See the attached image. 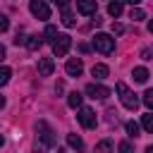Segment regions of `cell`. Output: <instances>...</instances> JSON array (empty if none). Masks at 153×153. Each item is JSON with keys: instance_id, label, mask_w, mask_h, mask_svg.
Returning <instances> with one entry per match:
<instances>
[{"instance_id": "cell-5", "label": "cell", "mask_w": 153, "mask_h": 153, "mask_svg": "<svg viewBox=\"0 0 153 153\" xmlns=\"http://www.w3.org/2000/svg\"><path fill=\"white\" fill-rule=\"evenodd\" d=\"M29 10H31V14L38 17V19H50V7L45 5V0H31V2H29Z\"/></svg>"}, {"instance_id": "cell-23", "label": "cell", "mask_w": 153, "mask_h": 153, "mask_svg": "<svg viewBox=\"0 0 153 153\" xmlns=\"http://www.w3.org/2000/svg\"><path fill=\"white\" fill-rule=\"evenodd\" d=\"M55 36H57V29H55V26H45V38H48L50 43L55 41Z\"/></svg>"}, {"instance_id": "cell-13", "label": "cell", "mask_w": 153, "mask_h": 153, "mask_svg": "<svg viewBox=\"0 0 153 153\" xmlns=\"http://www.w3.org/2000/svg\"><path fill=\"white\" fill-rule=\"evenodd\" d=\"M67 103H69V108H81V93L79 91H72L67 96Z\"/></svg>"}, {"instance_id": "cell-15", "label": "cell", "mask_w": 153, "mask_h": 153, "mask_svg": "<svg viewBox=\"0 0 153 153\" xmlns=\"http://www.w3.org/2000/svg\"><path fill=\"white\" fill-rule=\"evenodd\" d=\"M124 129H127V134H129L131 139H134V136H139V124H136L134 120H129V122L124 124Z\"/></svg>"}, {"instance_id": "cell-31", "label": "cell", "mask_w": 153, "mask_h": 153, "mask_svg": "<svg viewBox=\"0 0 153 153\" xmlns=\"http://www.w3.org/2000/svg\"><path fill=\"white\" fill-rule=\"evenodd\" d=\"M124 2H129V5H139L141 0H124Z\"/></svg>"}, {"instance_id": "cell-20", "label": "cell", "mask_w": 153, "mask_h": 153, "mask_svg": "<svg viewBox=\"0 0 153 153\" xmlns=\"http://www.w3.org/2000/svg\"><path fill=\"white\" fill-rule=\"evenodd\" d=\"M62 24H65V26H74V14H72L69 10L62 12Z\"/></svg>"}, {"instance_id": "cell-21", "label": "cell", "mask_w": 153, "mask_h": 153, "mask_svg": "<svg viewBox=\"0 0 153 153\" xmlns=\"http://www.w3.org/2000/svg\"><path fill=\"white\" fill-rule=\"evenodd\" d=\"M129 17H131V19H134V22H141V19H143V17H146V12H143V10H139V7H136V10H134V7H131V12H129Z\"/></svg>"}, {"instance_id": "cell-28", "label": "cell", "mask_w": 153, "mask_h": 153, "mask_svg": "<svg viewBox=\"0 0 153 153\" xmlns=\"http://www.w3.org/2000/svg\"><path fill=\"white\" fill-rule=\"evenodd\" d=\"M122 31H124L122 24H112V33H122Z\"/></svg>"}, {"instance_id": "cell-11", "label": "cell", "mask_w": 153, "mask_h": 153, "mask_svg": "<svg viewBox=\"0 0 153 153\" xmlns=\"http://www.w3.org/2000/svg\"><path fill=\"white\" fill-rule=\"evenodd\" d=\"M108 72H110V69H108V65H93V67H91V74H93L96 79H105V76H108Z\"/></svg>"}, {"instance_id": "cell-1", "label": "cell", "mask_w": 153, "mask_h": 153, "mask_svg": "<svg viewBox=\"0 0 153 153\" xmlns=\"http://www.w3.org/2000/svg\"><path fill=\"white\" fill-rule=\"evenodd\" d=\"M115 88H117L120 100H122V105H124L127 110H136V108H139V98L127 88V84H124V81H117V86H115Z\"/></svg>"}, {"instance_id": "cell-14", "label": "cell", "mask_w": 153, "mask_h": 153, "mask_svg": "<svg viewBox=\"0 0 153 153\" xmlns=\"http://www.w3.org/2000/svg\"><path fill=\"white\" fill-rule=\"evenodd\" d=\"M26 45H29V50H38V48L43 45V36H29Z\"/></svg>"}, {"instance_id": "cell-25", "label": "cell", "mask_w": 153, "mask_h": 153, "mask_svg": "<svg viewBox=\"0 0 153 153\" xmlns=\"http://www.w3.org/2000/svg\"><path fill=\"white\" fill-rule=\"evenodd\" d=\"M110 148H112V141H100L96 146V151H110Z\"/></svg>"}, {"instance_id": "cell-29", "label": "cell", "mask_w": 153, "mask_h": 153, "mask_svg": "<svg viewBox=\"0 0 153 153\" xmlns=\"http://www.w3.org/2000/svg\"><path fill=\"white\" fill-rule=\"evenodd\" d=\"M120 151H124V153H129V151H131V146H129V143L124 141V143H120Z\"/></svg>"}, {"instance_id": "cell-17", "label": "cell", "mask_w": 153, "mask_h": 153, "mask_svg": "<svg viewBox=\"0 0 153 153\" xmlns=\"http://www.w3.org/2000/svg\"><path fill=\"white\" fill-rule=\"evenodd\" d=\"M67 143H69L72 148H84V141H81L79 136H74V134H67Z\"/></svg>"}, {"instance_id": "cell-26", "label": "cell", "mask_w": 153, "mask_h": 153, "mask_svg": "<svg viewBox=\"0 0 153 153\" xmlns=\"http://www.w3.org/2000/svg\"><path fill=\"white\" fill-rule=\"evenodd\" d=\"M24 43H26V36L17 31V36H14V45H24Z\"/></svg>"}, {"instance_id": "cell-12", "label": "cell", "mask_w": 153, "mask_h": 153, "mask_svg": "<svg viewBox=\"0 0 153 153\" xmlns=\"http://www.w3.org/2000/svg\"><path fill=\"white\" fill-rule=\"evenodd\" d=\"M131 76H134V81H139V84H143V81L148 79V69H146V67H136V69L131 72Z\"/></svg>"}, {"instance_id": "cell-18", "label": "cell", "mask_w": 153, "mask_h": 153, "mask_svg": "<svg viewBox=\"0 0 153 153\" xmlns=\"http://www.w3.org/2000/svg\"><path fill=\"white\" fill-rule=\"evenodd\" d=\"M141 124H143V129H146L148 134H153V115H143V117H141Z\"/></svg>"}, {"instance_id": "cell-24", "label": "cell", "mask_w": 153, "mask_h": 153, "mask_svg": "<svg viewBox=\"0 0 153 153\" xmlns=\"http://www.w3.org/2000/svg\"><path fill=\"white\" fill-rule=\"evenodd\" d=\"M7 29H10V19H7L5 14H0V33H2V31H7Z\"/></svg>"}, {"instance_id": "cell-6", "label": "cell", "mask_w": 153, "mask_h": 153, "mask_svg": "<svg viewBox=\"0 0 153 153\" xmlns=\"http://www.w3.org/2000/svg\"><path fill=\"white\" fill-rule=\"evenodd\" d=\"M86 93H88L91 98L105 100V98L110 96V88H105V86H98V84H88V86H86Z\"/></svg>"}, {"instance_id": "cell-34", "label": "cell", "mask_w": 153, "mask_h": 153, "mask_svg": "<svg viewBox=\"0 0 153 153\" xmlns=\"http://www.w3.org/2000/svg\"><path fill=\"white\" fill-rule=\"evenodd\" d=\"M2 143H5V139H2V134H0V146H2Z\"/></svg>"}, {"instance_id": "cell-19", "label": "cell", "mask_w": 153, "mask_h": 153, "mask_svg": "<svg viewBox=\"0 0 153 153\" xmlns=\"http://www.w3.org/2000/svg\"><path fill=\"white\" fill-rule=\"evenodd\" d=\"M10 76H12L10 67H0V86H5V84L10 81Z\"/></svg>"}, {"instance_id": "cell-22", "label": "cell", "mask_w": 153, "mask_h": 153, "mask_svg": "<svg viewBox=\"0 0 153 153\" xmlns=\"http://www.w3.org/2000/svg\"><path fill=\"white\" fill-rule=\"evenodd\" d=\"M143 103H146L148 110H153V88H148V91L143 93Z\"/></svg>"}, {"instance_id": "cell-3", "label": "cell", "mask_w": 153, "mask_h": 153, "mask_svg": "<svg viewBox=\"0 0 153 153\" xmlns=\"http://www.w3.org/2000/svg\"><path fill=\"white\" fill-rule=\"evenodd\" d=\"M69 45H72V36H67V33H57L55 41H53V53H55V57L67 55Z\"/></svg>"}, {"instance_id": "cell-9", "label": "cell", "mask_w": 153, "mask_h": 153, "mask_svg": "<svg viewBox=\"0 0 153 153\" xmlns=\"http://www.w3.org/2000/svg\"><path fill=\"white\" fill-rule=\"evenodd\" d=\"M65 69H67V74H69V76H79V74L84 72V65H81V60H79V57H72V60L67 62V67H65Z\"/></svg>"}, {"instance_id": "cell-33", "label": "cell", "mask_w": 153, "mask_h": 153, "mask_svg": "<svg viewBox=\"0 0 153 153\" xmlns=\"http://www.w3.org/2000/svg\"><path fill=\"white\" fill-rule=\"evenodd\" d=\"M0 108H5V98L2 96H0Z\"/></svg>"}, {"instance_id": "cell-7", "label": "cell", "mask_w": 153, "mask_h": 153, "mask_svg": "<svg viewBox=\"0 0 153 153\" xmlns=\"http://www.w3.org/2000/svg\"><path fill=\"white\" fill-rule=\"evenodd\" d=\"M36 129L41 131L38 136H41L43 146H55V136H53V131L48 129V124H45V122H38V124H36Z\"/></svg>"}, {"instance_id": "cell-2", "label": "cell", "mask_w": 153, "mask_h": 153, "mask_svg": "<svg viewBox=\"0 0 153 153\" xmlns=\"http://www.w3.org/2000/svg\"><path fill=\"white\" fill-rule=\"evenodd\" d=\"M93 48L98 53H103V55H110L115 50V38L108 36V33H96L93 36Z\"/></svg>"}, {"instance_id": "cell-10", "label": "cell", "mask_w": 153, "mask_h": 153, "mask_svg": "<svg viewBox=\"0 0 153 153\" xmlns=\"http://www.w3.org/2000/svg\"><path fill=\"white\" fill-rule=\"evenodd\" d=\"M76 10L81 14H93L96 12V0H76Z\"/></svg>"}, {"instance_id": "cell-30", "label": "cell", "mask_w": 153, "mask_h": 153, "mask_svg": "<svg viewBox=\"0 0 153 153\" xmlns=\"http://www.w3.org/2000/svg\"><path fill=\"white\" fill-rule=\"evenodd\" d=\"M2 60H5V48L0 45V62H2Z\"/></svg>"}, {"instance_id": "cell-4", "label": "cell", "mask_w": 153, "mask_h": 153, "mask_svg": "<svg viewBox=\"0 0 153 153\" xmlns=\"http://www.w3.org/2000/svg\"><path fill=\"white\" fill-rule=\"evenodd\" d=\"M76 120H79V124H81L84 129H93L96 122H98V120H96V112H93L91 108H81L79 115H76Z\"/></svg>"}, {"instance_id": "cell-27", "label": "cell", "mask_w": 153, "mask_h": 153, "mask_svg": "<svg viewBox=\"0 0 153 153\" xmlns=\"http://www.w3.org/2000/svg\"><path fill=\"white\" fill-rule=\"evenodd\" d=\"M57 7H62V10H67V5H69V0H53Z\"/></svg>"}, {"instance_id": "cell-8", "label": "cell", "mask_w": 153, "mask_h": 153, "mask_svg": "<svg viewBox=\"0 0 153 153\" xmlns=\"http://www.w3.org/2000/svg\"><path fill=\"white\" fill-rule=\"evenodd\" d=\"M53 69H55V65H53L50 57H38V74L41 76H50Z\"/></svg>"}, {"instance_id": "cell-16", "label": "cell", "mask_w": 153, "mask_h": 153, "mask_svg": "<svg viewBox=\"0 0 153 153\" xmlns=\"http://www.w3.org/2000/svg\"><path fill=\"white\" fill-rule=\"evenodd\" d=\"M108 14L120 17V14H122V2H110V5H108Z\"/></svg>"}, {"instance_id": "cell-32", "label": "cell", "mask_w": 153, "mask_h": 153, "mask_svg": "<svg viewBox=\"0 0 153 153\" xmlns=\"http://www.w3.org/2000/svg\"><path fill=\"white\" fill-rule=\"evenodd\" d=\"M148 31H151V33H153V19H151V22H148Z\"/></svg>"}]
</instances>
